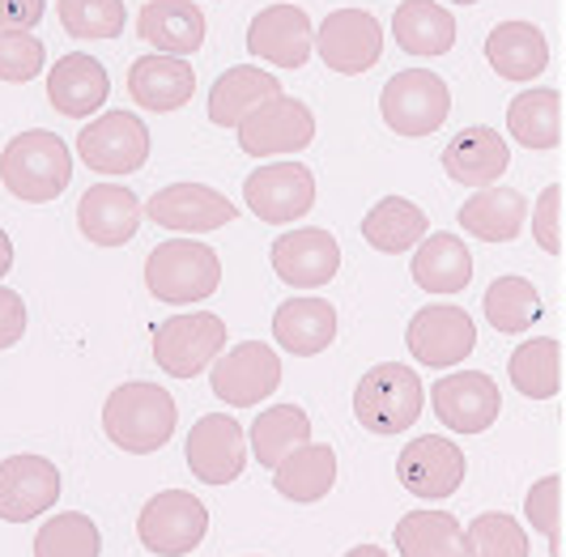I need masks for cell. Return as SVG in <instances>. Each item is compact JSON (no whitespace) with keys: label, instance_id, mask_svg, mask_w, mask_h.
Segmentation results:
<instances>
[{"label":"cell","instance_id":"cell-31","mask_svg":"<svg viewBox=\"0 0 566 557\" xmlns=\"http://www.w3.org/2000/svg\"><path fill=\"white\" fill-rule=\"evenodd\" d=\"M337 485V451L324 443H307L290 451L273 469V490L290 502H319Z\"/></svg>","mask_w":566,"mask_h":557},{"label":"cell","instance_id":"cell-25","mask_svg":"<svg viewBox=\"0 0 566 557\" xmlns=\"http://www.w3.org/2000/svg\"><path fill=\"white\" fill-rule=\"evenodd\" d=\"M137 30L149 48H158L163 56H192L205 48V13L192 0H149L137 18Z\"/></svg>","mask_w":566,"mask_h":557},{"label":"cell","instance_id":"cell-21","mask_svg":"<svg viewBox=\"0 0 566 557\" xmlns=\"http://www.w3.org/2000/svg\"><path fill=\"white\" fill-rule=\"evenodd\" d=\"M142 200L124 183H94L77 204V225L94 248H124L142 230Z\"/></svg>","mask_w":566,"mask_h":557},{"label":"cell","instance_id":"cell-23","mask_svg":"<svg viewBox=\"0 0 566 557\" xmlns=\"http://www.w3.org/2000/svg\"><path fill=\"white\" fill-rule=\"evenodd\" d=\"M273 340L294 358H315L337 340V307L328 298L298 294L285 298L273 315Z\"/></svg>","mask_w":566,"mask_h":557},{"label":"cell","instance_id":"cell-16","mask_svg":"<svg viewBox=\"0 0 566 557\" xmlns=\"http://www.w3.org/2000/svg\"><path fill=\"white\" fill-rule=\"evenodd\" d=\"M397 476L413 498H452L455 490L464 485V451L452 439L422 434V439L405 443V451L397 455Z\"/></svg>","mask_w":566,"mask_h":557},{"label":"cell","instance_id":"cell-11","mask_svg":"<svg viewBox=\"0 0 566 557\" xmlns=\"http://www.w3.org/2000/svg\"><path fill=\"white\" fill-rule=\"evenodd\" d=\"M213 396L230 409H252L260 400H269L282 383V358L264 345V340H243L230 354H222L209 370Z\"/></svg>","mask_w":566,"mask_h":557},{"label":"cell","instance_id":"cell-6","mask_svg":"<svg viewBox=\"0 0 566 557\" xmlns=\"http://www.w3.org/2000/svg\"><path fill=\"white\" fill-rule=\"evenodd\" d=\"M222 349H227V324L209 311H184L154 328V362L170 379H192L209 370L222 358Z\"/></svg>","mask_w":566,"mask_h":557},{"label":"cell","instance_id":"cell-34","mask_svg":"<svg viewBox=\"0 0 566 557\" xmlns=\"http://www.w3.org/2000/svg\"><path fill=\"white\" fill-rule=\"evenodd\" d=\"M400 557H469V532L448 511H409L397 524Z\"/></svg>","mask_w":566,"mask_h":557},{"label":"cell","instance_id":"cell-32","mask_svg":"<svg viewBox=\"0 0 566 557\" xmlns=\"http://www.w3.org/2000/svg\"><path fill=\"white\" fill-rule=\"evenodd\" d=\"M507 128L524 149H537V154L554 149L563 140V98H558V90H549V85L520 90L507 107Z\"/></svg>","mask_w":566,"mask_h":557},{"label":"cell","instance_id":"cell-4","mask_svg":"<svg viewBox=\"0 0 566 557\" xmlns=\"http://www.w3.org/2000/svg\"><path fill=\"white\" fill-rule=\"evenodd\" d=\"M422 379L405 362H379L354 388V418L367 425L370 434H405L422 418Z\"/></svg>","mask_w":566,"mask_h":557},{"label":"cell","instance_id":"cell-45","mask_svg":"<svg viewBox=\"0 0 566 557\" xmlns=\"http://www.w3.org/2000/svg\"><path fill=\"white\" fill-rule=\"evenodd\" d=\"M22 336H27V303L18 290L0 285V349L18 345Z\"/></svg>","mask_w":566,"mask_h":557},{"label":"cell","instance_id":"cell-38","mask_svg":"<svg viewBox=\"0 0 566 557\" xmlns=\"http://www.w3.org/2000/svg\"><path fill=\"white\" fill-rule=\"evenodd\" d=\"M482 311L494 333L520 336L541 319V294L528 277H499L485 290Z\"/></svg>","mask_w":566,"mask_h":557},{"label":"cell","instance_id":"cell-43","mask_svg":"<svg viewBox=\"0 0 566 557\" xmlns=\"http://www.w3.org/2000/svg\"><path fill=\"white\" fill-rule=\"evenodd\" d=\"M524 515H528V524L549 540V554L558 557V532H563V481H558V473L541 476L537 485L528 490Z\"/></svg>","mask_w":566,"mask_h":557},{"label":"cell","instance_id":"cell-46","mask_svg":"<svg viewBox=\"0 0 566 557\" xmlns=\"http://www.w3.org/2000/svg\"><path fill=\"white\" fill-rule=\"evenodd\" d=\"M43 22V0H0V30H34Z\"/></svg>","mask_w":566,"mask_h":557},{"label":"cell","instance_id":"cell-44","mask_svg":"<svg viewBox=\"0 0 566 557\" xmlns=\"http://www.w3.org/2000/svg\"><path fill=\"white\" fill-rule=\"evenodd\" d=\"M563 222H566L563 188H558V183H549V188L537 196V209H533V239H537L541 251H549V255H563V251H566Z\"/></svg>","mask_w":566,"mask_h":557},{"label":"cell","instance_id":"cell-49","mask_svg":"<svg viewBox=\"0 0 566 557\" xmlns=\"http://www.w3.org/2000/svg\"><path fill=\"white\" fill-rule=\"evenodd\" d=\"M452 4H478V0H452Z\"/></svg>","mask_w":566,"mask_h":557},{"label":"cell","instance_id":"cell-20","mask_svg":"<svg viewBox=\"0 0 566 557\" xmlns=\"http://www.w3.org/2000/svg\"><path fill=\"white\" fill-rule=\"evenodd\" d=\"M145 218L163 230H179V234H209L234 218V204L205 183H170L149 196Z\"/></svg>","mask_w":566,"mask_h":557},{"label":"cell","instance_id":"cell-13","mask_svg":"<svg viewBox=\"0 0 566 557\" xmlns=\"http://www.w3.org/2000/svg\"><path fill=\"white\" fill-rule=\"evenodd\" d=\"M405 345H409V354L422 366L452 370V366H460L478 349V328H473V315L469 311L434 303V307H422L409 319Z\"/></svg>","mask_w":566,"mask_h":557},{"label":"cell","instance_id":"cell-12","mask_svg":"<svg viewBox=\"0 0 566 557\" xmlns=\"http://www.w3.org/2000/svg\"><path fill=\"white\" fill-rule=\"evenodd\" d=\"M184 455L200 485H230L248 469V430L227 413H205L188 430Z\"/></svg>","mask_w":566,"mask_h":557},{"label":"cell","instance_id":"cell-27","mask_svg":"<svg viewBox=\"0 0 566 557\" xmlns=\"http://www.w3.org/2000/svg\"><path fill=\"white\" fill-rule=\"evenodd\" d=\"M277 94H282V82L273 73H264L255 64H234L209 90V119L218 128H239L255 107H264Z\"/></svg>","mask_w":566,"mask_h":557},{"label":"cell","instance_id":"cell-15","mask_svg":"<svg viewBox=\"0 0 566 557\" xmlns=\"http://www.w3.org/2000/svg\"><path fill=\"white\" fill-rule=\"evenodd\" d=\"M430 404L452 434H485L499 421L503 396L482 370H452L430 388Z\"/></svg>","mask_w":566,"mask_h":557},{"label":"cell","instance_id":"cell-42","mask_svg":"<svg viewBox=\"0 0 566 557\" xmlns=\"http://www.w3.org/2000/svg\"><path fill=\"white\" fill-rule=\"evenodd\" d=\"M48 48L30 30H0V82H34L43 73Z\"/></svg>","mask_w":566,"mask_h":557},{"label":"cell","instance_id":"cell-1","mask_svg":"<svg viewBox=\"0 0 566 557\" xmlns=\"http://www.w3.org/2000/svg\"><path fill=\"white\" fill-rule=\"evenodd\" d=\"M175 396L154 383H119L103 404V430L128 455H154L175 434Z\"/></svg>","mask_w":566,"mask_h":557},{"label":"cell","instance_id":"cell-37","mask_svg":"<svg viewBox=\"0 0 566 557\" xmlns=\"http://www.w3.org/2000/svg\"><path fill=\"white\" fill-rule=\"evenodd\" d=\"M511 388L528 400H554L563 388V349L554 336H533L524 340L507 362Z\"/></svg>","mask_w":566,"mask_h":557},{"label":"cell","instance_id":"cell-19","mask_svg":"<svg viewBox=\"0 0 566 557\" xmlns=\"http://www.w3.org/2000/svg\"><path fill=\"white\" fill-rule=\"evenodd\" d=\"M269 260H273V273L294 285V290H315V285H328L340 269V243L319 230V225H303V230H290L282 234L273 248H269Z\"/></svg>","mask_w":566,"mask_h":557},{"label":"cell","instance_id":"cell-36","mask_svg":"<svg viewBox=\"0 0 566 557\" xmlns=\"http://www.w3.org/2000/svg\"><path fill=\"white\" fill-rule=\"evenodd\" d=\"M363 239L384 255H400L426 239V213L405 196H384L363 218Z\"/></svg>","mask_w":566,"mask_h":557},{"label":"cell","instance_id":"cell-48","mask_svg":"<svg viewBox=\"0 0 566 557\" xmlns=\"http://www.w3.org/2000/svg\"><path fill=\"white\" fill-rule=\"evenodd\" d=\"M345 557H388V554H384L379 545H354V549H349Z\"/></svg>","mask_w":566,"mask_h":557},{"label":"cell","instance_id":"cell-9","mask_svg":"<svg viewBox=\"0 0 566 557\" xmlns=\"http://www.w3.org/2000/svg\"><path fill=\"white\" fill-rule=\"evenodd\" d=\"M315 52L333 73L358 77L384 56V27L367 9H337L315 30Z\"/></svg>","mask_w":566,"mask_h":557},{"label":"cell","instance_id":"cell-47","mask_svg":"<svg viewBox=\"0 0 566 557\" xmlns=\"http://www.w3.org/2000/svg\"><path fill=\"white\" fill-rule=\"evenodd\" d=\"M13 269V243H9V234L0 230V277Z\"/></svg>","mask_w":566,"mask_h":557},{"label":"cell","instance_id":"cell-3","mask_svg":"<svg viewBox=\"0 0 566 557\" xmlns=\"http://www.w3.org/2000/svg\"><path fill=\"white\" fill-rule=\"evenodd\" d=\"M145 285L158 303H170V307L205 303L222 285V260L200 239H167L145 260Z\"/></svg>","mask_w":566,"mask_h":557},{"label":"cell","instance_id":"cell-7","mask_svg":"<svg viewBox=\"0 0 566 557\" xmlns=\"http://www.w3.org/2000/svg\"><path fill=\"white\" fill-rule=\"evenodd\" d=\"M137 536L154 557H184L209 536V511L188 490H163L142 506Z\"/></svg>","mask_w":566,"mask_h":557},{"label":"cell","instance_id":"cell-18","mask_svg":"<svg viewBox=\"0 0 566 557\" xmlns=\"http://www.w3.org/2000/svg\"><path fill=\"white\" fill-rule=\"evenodd\" d=\"M248 52L273 69H303L315 52L312 18L298 4H269L248 27Z\"/></svg>","mask_w":566,"mask_h":557},{"label":"cell","instance_id":"cell-5","mask_svg":"<svg viewBox=\"0 0 566 557\" xmlns=\"http://www.w3.org/2000/svg\"><path fill=\"white\" fill-rule=\"evenodd\" d=\"M379 115L397 137H430L452 115V90L426 69H405L384 85Z\"/></svg>","mask_w":566,"mask_h":557},{"label":"cell","instance_id":"cell-26","mask_svg":"<svg viewBox=\"0 0 566 557\" xmlns=\"http://www.w3.org/2000/svg\"><path fill=\"white\" fill-rule=\"evenodd\" d=\"M107 94H112L107 69L94 56H85V52L64 56L56 69H52V77H48V103H52L60 115H69V119L94 115L107 103Z\"/></svg>","mask_w":566,"mask_h":557},{"label":"cell","instance_id":"cell-29","mask_svg":"<svg viewBox=\"0 0 566 557\" xmlns=\"http://www.w3.org/2000/svg\"><path fill=\"white\" fill-rule=\"evenodd\" d=\"M528 222V200L515 188H478L460 204V225L482 243H511Z\"/></svg>","mask_w":566,"mask_h":557},{"label":"cell","instance_id":"cell-22","mask_svg":"<svg viewBox=\"0 0 566 557\" xmlns=\"http://www.w3.org/2000/svg\"><path fill=\"white\" fill-rule=\"evenodd\" d=\"M507 140H503V133H494L485 124L460 128L448 140V149H443V170L452 175V183H464V188H494L507 175Z\"/></svg>","mask_w":566,"mask_h":557},{"label":"cell","instance_id":"cell-41","mask_svg":"<svg viewBox=\"0 0 566 557\" xmlns=\"http://www.w3.org/2000/svg\"><path fill=\"white\" fill-rule=\"evenodd\" d=\"M124 22V0H60V27L73 39H115Z\"/></svg>","mask_w":566,"mask_h":557},{"label":"cell","instance_id":"cell-2","mask_svg":"<svg viewBox=\"0 0 566 557\" xmlns=\"http://www.w3.org/2000/svg\"><path fill=\"white\" fill-rule=\"evenodd\" d=\"M69 179H73V149L48 128L18 133L0 154V183L27 204L56 200L69 188Z\"/></svg>","mask_w":566,"mask_h":557},{"label":"cell","instance_id":"cell-14","mask_svg":"<svg viewBox=\"0 0 566 557\" xmlns=\"http://www.w3.org/2000/svg\"><path fill=\"white\" fill-rule=\"evenodd\" d=\"M243 200L260 222H298L315 204V175L303 162H269L243 179Z\"/></svg>","mask_w":566,"mask_h":557},{"label":"cell","instance_id":"cell-17","mask_svg":"<svg viewBox=\"0 0 566 557\" xmlns=\"http://www.w3.org/2000/svg\"><path fill=\"white\" fill-rule=\"evenodd\" d=\"M60 502V469L43 455H9L0 460V519L30 524Z\"/></svg>","mask_w":566,"mask_h":557},{"label":"cell","instance_id":"cell-30","mask_svg":"<svg viewBox=\"0 0 566 557\" xmlns=\"http://www.w3.org/2000/svg\"><path fill=\"white\" fill-rule=\"evenodd\" d=\"M413 281L426 294H460L473 281V251L455 234H426L413 251Z\"/></svg>","mask_w":566,"mask_h":557},{"label":"cell","instance_id":"cell-39","mask_svg":"<svg viewBox=\"0 0 566 557\" xmlns=\"http://www.w3.org/2000/svg\"><path fill=\"white\" fill-rule=\"evenodd\" d=\"M34 557H103L98 524L82 511H60L34 536Z\"/></svg>","mask_w":566,"mask_h":557},{"label":"cell","instance_id":"cell-24","mask_svg":"<svg viewBox=\"0 0 566 557\" xmlns=\"http://www.w3.org/2000/svg\"><path fill=\"white\" fill-rule=\"evenodd\" d=\"M192 90H197V73L179 56L154 52V56L133 60V69H128V94L145 112H179L192 98Z\"/></svg>","mask_w":566,"mask_h":557},{"label":"cell","instance_id":"cell-33","mask_svg":"<svg viewBox=\"0 0 566 557\" xmlns=\"http://www.w3.org/2000/svg\"><path fill=\"white\" fill-rule=\"evenodd\" d=\"M392 34L409 56H443L455 43V18L439 0H405L392 13Z\"/></svg>","mask_w":566,"mask_h":557},{"label":"cell","instance_id":"cell-40","mask_svg":"<svg viewBox=\"0 0 566 557\" xmlns=\"http://www.w3.org/2000/svg\"><path fill=\"white\" fill-rule=\"evenodd\" d=\"M464 532H469V557H528V532L507 511H482Z\"/></svg>","mask_w":566,"mask_h":557},{"label":"cell","instance_id":"cell-10","mask_svg":"<svg viewBox=\"0 0 566 557\" xmlns=\"http://www.w3.org/2000/svg\"><path fill=\"white\" fill-rule=\"evenodd\" d=\"M239 149L252 158H277V154H298L315 137V115L303 98L277 94L264 107H255L239 128Z\"/></svg>","mask_w":566,"mask_h":557},{"label":"cell","instance_id":"cell-35","mask_svg":"<svg viewBox=\"0 0 566 557\" xmlns=\"http://www.w3.org/2000/svg\"><path fill=\"white\" fill-rule=\"evenodd\" d=\"M312 443V418L298 404H273L252 421L248 430V446L264 469H277L290 451Z\"/></svg>","mask_w":566,"mask_h":557},{"label":"cell","instance_id":"cell-8","mask_svg":"<svg viewBox=\"0 0 566 557\" xmlns=\"http://www.w3.org/2000/svg\"><path fill=\"white\" fill-rule=\"evenodd\" d=\"M77 158L94 175H133L149 158V128L133 112H103L82 128Z\"/></svg>","mask_w":566,"mask_h":557},{"label":"cell","instance_id":"cell-28","mask_svg":"<svg viewBox=\"0 0 566 557\" xmlns=\"http://www.w3.org/2000/svg\"><path fill=\"white\" fill-rule=\"evenodd\" d=\"M485 60L507 82H537L549 64V43L533 22H499L485 39Z\"/></svg>","mask_w":566,"mask_h":557}]
</instances>
